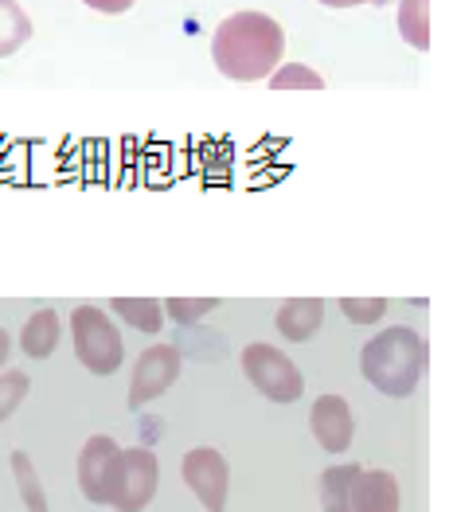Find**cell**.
<instances>
[{"label": "cell", "instance_id": "obj_1", "mask_svg": "<svg viewBox=\"0 0 457 512\" xmlns=\"http://www.w3.org/2000/svg\"><path fill=\"white\" fill-rule=\"evenodd\" d=\"M282 51H286V32L266 12H235L211 36V59L219 75L235 83H258L270 71H278Z\"/></svg>", "mask_w": 457, "mask_h": 512}, {"label": "cell", "instance_id": "obj_2", "mask_svg": "<svg viewBox=\"0 0 457 512\" xmlns=\"http://www.w3.org/2000/svg\"><path fill=\"white\" fill-rule=\"evenodd\" d=\"M426 341L418 337L415 329L407 325H391L383 329L379 337L364 344L360 352V372L364 380L379 391V395H391V399H407L415 395V387L426 376Z\"/></svg>", "mask_w": 457, "mask_h": 512}, {"label": "cell", "instance_id": "obj_3", "mask_svg": "<svg viewBox=\"0 0 457 512\" xmlns=\"http://www.w3.org/2000/svg\"><path fill=\"white\" fill-rule=\"evenodd\" d=\"M157 481H161V466L157 454L145 446H125L118 450L114 466L106 473V497L102 505L114 512H141L153 505L157 497Z\"/></svg>", "mask_w": 457, "mask_h": 512}, {"label": "cell", "instance_id": "obj_4", "mask_svg": "<svg viewBox=\"0 0 457 512\" xmlns=\"http://www.w3.org/2000/svg\"><path fill=\"white\" fill-rule=\"evenodd\" d=\"M71 337H75V356L86 372L94 376H114L125 360V344L118 325L98 309V305H79L71 317Z\"/></svg>", "mask_w": 457, "mask_h": 512}, {"label": "cell", "instance_id": "obj_5", "mask_svg": "<svg viewBox=\"0 0 457 512\" xmlns=\"http://www.w3.org/2000/svg\"><path fill=\"white\" fill-rule=\"evenodd\" d=\"M243 376L270 403H297L301 391H305V380H301L297 364H293L286 352H278L274 344H262V341L243 348Z\"/></svg>", "mask_w": 457, "mask_h": 512}, {"label": "cell", "instance_id": "obj_6", "mask_svg": "<svg viewBox=\"0 0 457 512\" xmlns=\"http://www.w3.org/2000/svg\"><path fill=\"white\" fill-rule=\"evenodd\" d=\"M184 481L188 489L196 493V501L208 512H227V493H231V470H227V458L215 450V446H196L184 454Z\"/></svg>", "mask_w": 457, "mask_h": 512}, {"label": "cell", "instance_id": "obj_7", "mask_svg": "<svg viewBox=\"0 0 457 512\" xmlns=\"http://www.w3.org/2000/svg\"><path fill=\"white\" fill-rule=\"evenodd\" d=\"M176 380H180V348H176V344H153V348H145L141 360L133 364L129 407L137 411L141 403H153V399L165 395Z\"/></svg>", "mask_w": 457, "mask_h": 512}, {"label": "cell", "instance_id": "obj_8", "mask_svg": "<svg viewBox=\"0 0 457 512\" xmlns=\"http://www.w3.org/2000/svg\"><path fill=\"white\" fill-rule=\"evenodd\" d=\"M309 427H313L317 446L329 450V454H344V450L352 446V438H356L352 407H348V399H340V395H321V399L313 403Z\"/></svg>", "mask_w": 457, "mask_h": 512}, {"label": "cell", "instance_id": "obj_9", "mask_svg": "<svg viewBox=\"0 0 457 512\" xmlns=\"http://www.w3.org/2000/svg\"><path fill=\"white\" fill-rule=\"evenodd\" d=\"M118 450L122 446L110 434H94L83 446V454H79V489H83V497L90 505H102V497H106V473L114 466Z\"/></svg>", "mask_w": 457, "mask_h": 512}, {"label": "cell", "instance_id": "obj_10", "mask_svg": "<svg viewBox=\"0 0 457 512\" xmlns=\"http://www.w3.org/2000/svg\"><path fill=\"white\" fill-rule=\"evenodd\" d=\"M403 493L391 470H360L352 481V512H399Z\"/></svg>", "mask_w": 457, "mask_h": 512}, {"label": "cell", "instance_id": "obj_11", "mask_svg": "<svg viewBox=\"0 0 457 512\" xmlns=\"http://www.w3.org/2000/svg\"><path fill=\"white\" fill-rule=\"evenodd\" d=\"M274 325H278V333H282L290 344H305L309 337H317V329L325 325V301L321 298L282 301Z\"/></svg>", "mask_w": 457, "mask_h": 512}, {"label": "cell", "instance_id": "obj_12", "mask_svg": "<svg viewBox=\"0 0 457 512\" xmlns=\"http://www.w3.org/2000/svg\"><path fill=\"white\" fill-rule=\"evenodd\" d=\"M59 333H63V325H59V313H55V309L32 313V321L20 329V348H24V356L47 360V356L55 352V344H59Z\"/></svg>", "mask_w": 457, "mask_h": 512}, {"label": "cell", "instance_id": "obj_13", "mask_svg": "<svg viewBox=\"0 0 457 512\" xmlns=\"http://www.w3.org/2000/svg\"><path fill=\"white\" fill-rule=\"evenodd\" d=\"M360 466H329L321 473V512H352V481Z\"/></svg>", "mask_w": 457, "mask_h": 512}, {"label": "cell", "instance_id": "obj_14", "mask_svg": "<svg viewBox=\"0 0 457 512\" xmlns=\"http://www.w3.org/2000/svg\"><path fill=\"white\" fill-rule=\"evenodd\" d=\"M32 40V20L16 0H0V59L16 55L24 43Z\"/></svg>", "mask_w": 457, "mask_h": 512}, {"label": "cell", "instance_id": "obj_15", "mask_svg": "<svg viewBox=\"0 0 457 512\" xmlns=\"http://www.w3.org/2000/svg\"><path fill=\"white\" fill-rule=\"evenodd\" d=\"M114 313L129 321L137 333H161L165 329V305L153 298H118Z\"/></svg>", "mask_w": 457, "mask_h": 512}, {"label": "cell", "instance_id": "obj_16", "mask_svg": "<svg viewBox=\"0 0 457 512\" xmlns=\"http://www.w3.org/2000/svg\"><path fill=\"white\" fill-rule=\"evenodd\" d=\"M399 32L415 51L430 47V0H399Z\"/></svg>", "mask_w": 457, "mask_h": 512}, {"label": "cell", "instance_id": "obj_17", "mask_svg": "<svg viewBox=\"0 0 457 512\" xmlns=\"http://www.w3.org/2000/svg\"><path fill=\"white\" fill-rule=\"evenodd\" d=\"M12 473H16V485H20V497H24L28 512H51L47 509V497H43L40 473H36L32 458L24 450H12Z\"/></svg>", "mask_w": 457, "mask_h": 512}, {"label": "cell", "instance_id": "obj_18", "mask_svg": "<svg viewBox=\"0 0 457 512\" xmlns=\"http://www.w3.org/2000/svg\"><path fill=\"white\" fill-rule=\"evenodd\" d=\"M28 387H32V380H28V372H0V423L24 403V395H28Z\"/></svg>", "mask_w": 457, "mask_h": 512}, {"label": "cell", "instance_id": "obj_19", "mask_svg": "<svg viewBox=\"0 0 457 512\" xmlns=\"http://www.w3.org/2000/svg\"><path fill=\"white\" fill-rule=\"evenodd\" d=\"M270 86L274 90H325V79L317 71L301 67V63H290V67H282V71L270 75Z\"/></svg>", "mask_w": 457, "mask_h": 512}, {"label": "cell", "instance_id": "obj_20", "mask_svg": "<svg viewBox=\"0 0 457 512\" xmlns=\"http://www.w3.org/2000/svg\"><path fill=\"white\" fill-rule=\"evenodd\" d=\"M340 313L352 325H375L387 317V301L383 298H340Z\"/></svg>", "mask_w": 457, "mask_h": 512}, {"label": "cell", "instance_id": "obj_21", "mask_svg": "<svg viewBox=\"0 0 457 512\" xmlns=\"http://www.w3.org/2000/svg\"><path fill=\"white\" fill-rule=\"evenodd\" d=\"M165 309H168V317H172V321L192 325V321L208 317L211 309H219V301H215V298H168Z\"/></svg>", "mask_w": 457, "mask_h": 512}, {"label": "cell", "instance_id": "obj_22", "mask_svg": "<svg viewBox=\"0 0 457 512\" xmlns=\"http://www.w3.org/2000/svg\"><path fill=\"white\" fill-rule=\"evenodd\" d=\"M86 8H94V12H106V16H118V12H129L137 0H83Z\"/></svg>", "mask_w": 457, "mask_h": 512}, {"label": "cell", "instance_id": "obj_23", "mask_svg": "<svg viewBox=\"0 0 457 512\" xmlns=\"http://www.w3.org/2000/svg\"><path fill=\"white\" fill-rule=\"evenodd\" d=\"M329 8H360V4H375V0H321Z\"/></svg>", "mask_w": 457, "mask_h": 512}, {"label": "cell", "instance_id": "obj_24", "mask_svg": "<svg viewBox=\"0 0 457 512\" xmlns=\"http://www.w3.org/2000/svg\"><path fill=\"white\" fill-rule=\"evenodd\" d=\"M8 352H12V337H8V329H0V364L8 360Z\"/></svg>", "mask_w": 457, "mask_h": 512}, {"label": "cell", "instance_id": "obj_25", "mask_svg": "<svg viewBox=\"0 0 457 512\" xmlns=\"http://www.w3.org/2000/svg\"><path fill=\"white\" fill-rule=\"evenodd\" d=\"M375 4H379V8H383V4H391V0H375Z\"/></svg>", "mask_w": 457, "mask_h": 512}]
</instances>
